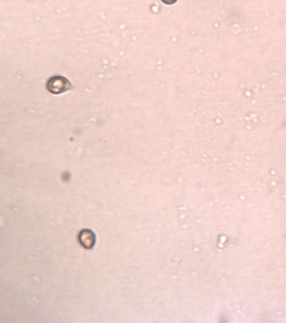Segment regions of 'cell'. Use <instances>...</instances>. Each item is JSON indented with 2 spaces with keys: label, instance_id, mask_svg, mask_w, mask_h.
<instances>
[{
  "label": "cell",
  "instance_id": "cell-3",
  "mask_svg": "<svg viewBox=\"0 0 286 323\" xmlns=\"http://www.w3.org/2000/svg\"><path fill=\"white\" fill-rule=\"evenodd\" d=\"M161 1H162L163 3H165V4H169V5L174 4V3L177 2V0H161Z\"/></svg>",
  "mask_w": 286,
  "mask_h": 323
},
{
  "label": "cell",
  "instance_id": "cell-1",
  "mask_svg": "<svg viewBox=\"0 0 286 323\" xmlns=\"http://www.w3.org/2000/svg\"><path fill=\"white\" fill-rule=\"evenodd\" d=\"M72 86L68 79L62 76H54L48 79L47 89L50 94H61L72 89Z\"/></svg>",
  "mask_w": 286,
  "mask_h": 323
},
{
  "label": "cell",
  "instance_id": "cell-2",
  "mask_svg": "<svg viewBox=\"0 0 286 323\" xmlns=\"http://www.w3.org/2000/svg\"><path fill=\"white\" fill-rule=\"evenodd\" d=\"M79 240L86 249H91L95 244V235L91 230L84 229L79 235Z\"/></svg>",
  "mask_w": 286,
  "mask_h": 323
}]
</instances>
